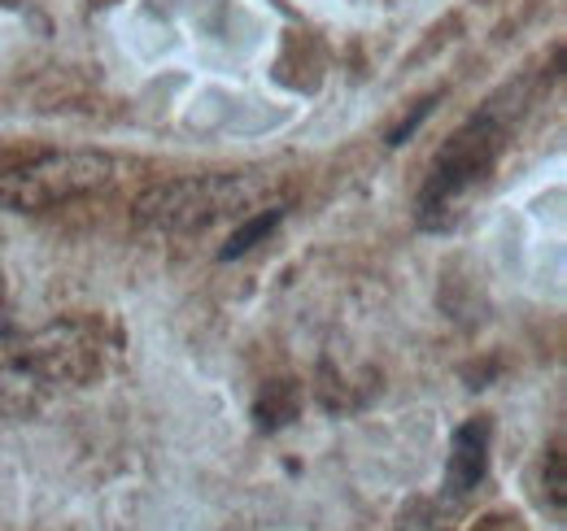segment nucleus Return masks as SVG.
I'll list each match as a JSON object with an SVG mask.
<instances>
[{"instance_id": "5", "label": "nucleus", "mask_w": 567, "mask_h": 531, "mask_svg": "<svg viewBox=\"0 0 567 531\" xmlns=\"http://www.w3.org/2000/svg\"><path fill=\"white\" fill-rule=\"evenodd\" d=\"M489 462V423H463L450 440V462H445V488L463 497L467 488L481 483Z\"/></svg>"}, {"instance_id": "3", "label": "nucleus", "mask_w": 567, "mask_h": 531, "mask_svg": "<svg viewBox=\"0 0 567 531\" xmlns=\"http://www.w3.org/2000/svg\"><path fill=\"white\" fill-rule=\"evenodd\" d=\"M502 144H506V132L494 118V110H485L481 118H472L467 127H458L445 139V148L432 162L424 192H420V205H415V218L424 231H441L454 222L458 205L489 179V170L502 157Z\"/></svg>"}, {"instance_id": "1", "label": "nucleus", "mask_w": 567, "mask_h": 531, "mask_svg": "<svg viewBox=\"0 0 567 531\" xmlns=\"http://www.w3.org/2000/svg\"><path fill=\"white\" fill-rule=\"evenodd\" d=\"M9 340V335H4ZM0 340V414L18 418L40 409L58 388H71L96 375V335L83 323H62L18 344Z\"/></svg>"}, {"instance_id": "7", "label": "nucleus", "mask_w": 567, "mask_h": 531, "mask_svg": "<svg viewBox=\"0 0 567 531\" xmlns=\"http://www.w3.org/2000/svg\"><path fill=\"white\" fill-rule=\"evenodd\" d=\"M0 296H4V283H0Z\"/></svg>"}, {"instance_id": "4", "label": "nucleus", "mask_w": 567, "mask_h": 531, "mask_svg": "<svg viewBox=\"0 0 567 531\" xmlns=\"http://www.w3.org/2000/svg\"><path fill=\"white\" fill-rule=\"evenodd\" d=\"M118 175V162L101 148H71V153H40L22 166L0 170V209L35 214L53 209L87 192H101Z\"/></svg>"}, {"instance_id": "6", "label": "nucleus", "mask_w": 567, "mask_h": 531, "mask_svg": "<svg viewBox=\"0 0 567 531\" xmlns=\"http://www.w3.org/2000/svg\"><path fill=\"white\" fill-rule=\"evenodd\" d=\"M280 218H284V205H271L267 214H254V218H249L245 227H236V231H231V240L223 244V253H218V262H231V258H245V253H249V249H254L258 240H267V236H271V231L280 227Z\"/></svg>"}, {"instance_id": "2", "label": "nucleus", "mask_w": 567, "mask_h": 531, "mask_svg": "<svg viewBox=\"0 0 567 531\" xmlns=\"http://www.w3.org/2000/svg\"><path fill=\"white\" fill-rule=\"evenodd\" d=\"M258 192L262 179L254 175H184L148 188L132 209V222L153 236H193L223 218H236Z\"/></svg>"}]
</instances>
